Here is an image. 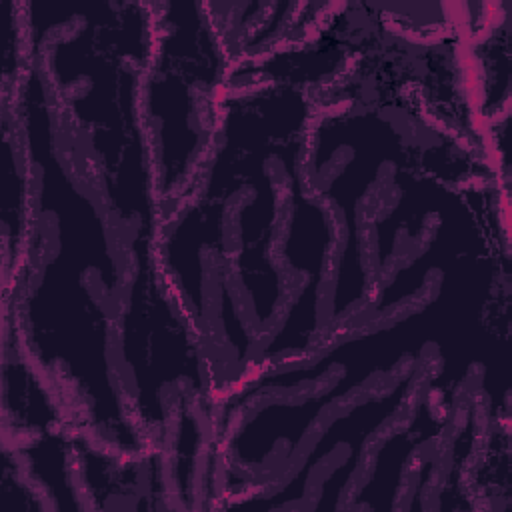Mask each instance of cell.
<instances>
[{"mask_svg":"<svg viewBox=\"0 0 512 512\" xmlns=\"http://www.w3.org/2000/svg\"><path fill=\"white\" fill-rule=\"evenodd\" d=\"M128 258L116 318V368L148 448L166 452L180 410L188 404L212 410L222 386L208 344L162 274L156 244L134 242Z\"/></svg>","mask_w":512,"mask_h":512,"instance_id":"277c9868","label":"cell"},{"mask_svg":"<svg viewBox=\"0 0 512 512\" xmlns=\"http://www.w3.org/2000/svg\"><path fill=\"white\" fill-rule=\"evenodd\" d=\"M152 50L140 80L162 218L196 188L216 146L234 56L204 2H152Z\"/></svg>","mask_w":512,"mask_h":512,"instance_id":"3957f363","label":"cell"},{"mask_svg":"<svg viewBox=\"0 0 512 512\" xmlns=\"http://www.w3.org/2000/svg\"><path fill=\"white\" fill-rule=\"evenodd\" d=\"M2 496L6 502L8 512L24 510H46L50 508L46 496L40 492V488L32 482L28 472L22 466V460L18 458L16 450L2 442Z\"/></svg>","mask_w":512,"mask_h":512,"instance_id":"8992f818","label":"cell"},{"mask_svg":"<svg viewBox=\"0 0 512 512\" xmlns=\"http://www.w3.org/2000/svg\"><path fill=\"white\" fill-rule=\"evenodd\" d=\"M152 32V2H100L44 16V38L32 48L50 84L66 146L126 250L134 242H158L162 224L140 112Z\"/></svg>","mask_w":512,"mask_h":512,"instance_id":"7a4b0ae2","label":"cell"},{"mask_svg":"<svg viewBox=\"0 0 512 512\" xmlns=\"http://www.w3.org/2000/svg\"><path fill=\"white\" fill-rule=\"evenodd\" d=\"M2 154L6 176L2 182V290L16 280L30 248L34 222V178L22 138L14 100H0Z\"/></svg>","mask_w":512,"mask_h":512,"instance_id":"5b68a950","label":"cell"},{"mask_svg":"<svg viewBox=\"0 0 512 512\" xmlns=\"http://www.w3.org/2000/svg\"><path fill=\"white\" fill-rule=\"evenodd\" d=\"M16 114L32 166L34 222L28 256L2 290V310L58 392L72 430L142 454L148 444L122 392L114 350L128 250L66 146L50 88L26 84Z\"/></svg>","mask_w":512,"mask_h":512,"instance_id":"6da1fadb","label":"cell"}]
</instances>
